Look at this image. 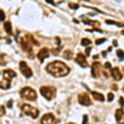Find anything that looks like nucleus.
Returning a JSON list of instances; mask_svg holds the SVG:
<instances>
[{
  "label": "nucleus",
  "instance_id": "f257e3e1",
  "mask_svg": "<svg viewBox=\"0 0 124 124\" xmlns=\"http://www.w3.org/2000/svg\"><path fill=\"white\" fill-rule=\"evenodd\" d=\"M46 71L49 73H51L56 78H62L65 77L69 73V67L65 63L61 61H53L51 63H49L46 65Z\"/></svg>",
  "mask_w": 124,
  "mask_h": 124
},
{
  "label": "nucleus",
  "instance_id": "f03ea898",
  "mask_svg": "<svg viewBox=\"0 0 124 124\" xmlns=\"http://www.w3.org/2000/svg\"><path fill=\"white\" fill-rule=\"evenodd\" d=\"M21 44V46L23 49V51H25L29 54V57L30 58H33L32 56V48H33V45H36L38 46L39 44L34 39V37L31 35V34H25V35H23L20 37V39H19Z\"/></svg>",
  "mask_w": 124,
  "mask_h": 124
},
{
  "label": "nucleus",
  "instance_id": "7ed1b4c3",
  "mask_svg": "<svg viewBox=\"0 0 124 124\" xmlns=\"http://www.w3.org/2000/svg\"><path fill=\"white\" fill-rule=\"evenodd\" d=\"M17 77V72L13 69H3L0 71V88L1 89H8L10 87V83L13 78Z\"/></svg>",
  "mask_w": 124,
  "mask_h": 124
},
{
  "label": "nucleus",
  "instance_id": "20e7f679",
  "mask_svg": "<svg viewBox=\"0 0 124 124\" xmlns=\"http://www.w3.org/2000/svg\"><path fill=\"white\" fill-rule=\"evenodd\" d=\"M39 91H40V94L46 100H52L56 96V88L53 86H42L40 87Z\"/></svg>",
  "mask_w": 124,
  "mask_h": 124
},
{
  "label": "nucleus",
  "instance_id": "39448f33",
  "mask_svg": "<svg viewBox=\"0 0 124 124\" xmlns=\"http://www.w3.org/2000/svg\"><path fill=\"white\" fill-rule=\"evenodd\" d=\"M20 95L22 98L27 99V100H30V101H33L37 98V95H36V92L31 89L30 87H24L20 91Z\"/></svg>",
  "mask_w": 124,
  "mask_h": 124
},
{
  "label": "nucleus",
  "instance_id": "423d86ee",
  "mask_svg": "<svg viewBox=\"0 0 124 124\" xmlns=\"http://www.w3.org/2000/svg\"><path fill=\"white\" fill-rule=\"evenodd\" d=\"M21 108H22V112L25 115H28V116H30V117H32L33 119L37 118L38 115H39V112H38L37 108L31 107V106H29V104H23V106L21 107Z\"/></svg>",
  "mask_w": 124,
  "mask_h": 124
},
{
  "label": "nucleus",
  "instance_id": "0eeeda50",
  "mask_svg": "<svg viewBox=\"0 0 124 124\" xmlns=\"http://www.w3.org/2000/svg\"><path fill=\"white\" fill-rule=\"evenodd\" d=\"M20 70L22 72V75L25 78H27V79L32 77V70H31V68L28 66V64H27L25 61L20 62Z\"/></svg>",
  "mask_w": 124,
  "mask_h": 124
},
{
  "label": "nucleus",
  "instance_id": "6e6552de",
  "mask_svg": "<svg viewBox=\"0 0 124 124\" xmlns=\"http://www.w3.org/2000/svg\"><path fill=\"white\" fill-rule=\"evenodd\" d=\"M57 123H58V120L55 118V116L51 113L44 115L41 118V121H40V124H57Z\"/></svg>",
  "mask_w": 124,
  "mask_h": 124
},
{
  "label": "nucleus",
  "instance_id": "1a4fd4ad",
  "mask_svg": "<svg viewBox=\"0 0 124 124\" xmlns=\"http://www.w3.org/2000/svg\"><path fill=\"white\" fill-rule=\"evenodd\" d=\"M101 72V64L98 61L93 62L92 67H91V75L93 78H98Z\"/></svg>",
  "mask_w": 124,
  "mask_h": 124
},
{
  "label": "nucleus",
  "instance_id": "9d476101",
  "mask_svg": "<svg viewBox=\"0 0 124 124\" xmlns=\"http://www.w3.org/2000/svg\"><path fill=\"white\" fill-rule=\"evenodd\" d=\"M79 102L83 106H90L91 104V99H90V96H89L87 93H81L79 95Z\"/></svg>",
  "mask_w": 124,
  "mask_h": 124
},
{
  "label": "nucleus",
  "instance_id": "9b49d317",
  "mask_svg": "<svg viewBox=\"0 0 124 124\" xmlns=\"http://www.w3.org/2000/svg\"><path fill=\"white\" fill-rule=\"evenodd\" d=\"M76 62L80 65V66H82V67H84V68L88 67V62H87V60H86V57H85L82 53H79V54L77 55V57H76Z\"/></svg>",
  "mask_w": 124,
  "mask_h": 124
},
{
  "label": "nucleus",
  "instance_id": "f8f14e48",
  "mask_svg": "<svg viewBox=\"0 0 124 124\" xmlns=\"http://www.w3.org/2000/svg\"><path fill=\"white\" fill-rule=\"evenodd\" d=\"M50 57V51L48 48H42L41 50H39L37 53V58L39 59L40 62H44V60L46 58Z\"/></svg>",
  "mask_w": 124,
  "mask_h": 124
},
{
  "label": "nucleus",
  "instance_id": "ddd939ff",
  "mask_svg": "<svg viewBox=\"0 0 124 124\" xmlns=\"http://www.w3.org/2000/svg\"><path fill=\"white\" fill-rule=\"evenodd\" d=\"M111 76L113 77L116 81H120V80L122 79V73H121V71H120V69H119L118 67L112 68V70H111Z\"/></svg>",
  "mask_w": 124,
  "mask_h": 124
},
{
  "label": "nucleus",
  "instance_id": "4468645a",
  "mask_svg": "<svg viewBox=\"0 0 124 124\" xmlns=\"http://www.w3.org/2000/svg\"><path fill=\"white\" fill-rule=\"evenodd\" d=\"M115 116H116V120L117 122L120 123V124H123V110L122 108H119V110H116V113H115Z\"/></svg>",
  "mask_w": 124,
  "mask_h": 124
},
{
  "label": "nucleus",
  "instance_id": "2eb2a0df",
  "mask_svg": "<svg viewBox=\"0 0 124 124\" xmlns=\"http://www.w3.org/2000/svg\"><path fill=\"white\" fill-rule=\"evenodd\" d=\"M83 22L85 23V24H88V25L93 26V27H94L93 29H99L100 24H99V22H97V21H92V20H88V19L83 18Z\"/></svg>",
  "mask_w": 124,
  "mask_h": 124
},
{
  "label": "nucleus",
  "instance_id": "dca6fc26",
  "mask_svg": "<svg viewBox=\"0 0 124 124\" xmlns=\"http://www.w3.org/2000/svg\"><path fill=\"white\" fill-rule=\"evenodd\" d=\"M90 92H91V95L93 96L94 99L98 100V101H103L104 100V97H103V95L101 94V93H98L96 91H90Z\"/></svg>",
  "mask_w": 124,
  "mask_h": 124
},
{
  "label": "nucleus",
  "instance_id": "f3484780",
  "mask_svg": "<svg viewBox=\"0 0 124 124\" xmlns=\"http://www.w3.org/2000/svg\"><path fill=\"white\" fill-rule=\"evenodd\" d=\"M4 29L6 31V33H8L9 35L13 34V30H11V24H10V22H5L4 23Z\"/></svg>",
  "mask_w": 124,
  "mask_h": 124
},
{
  "label": "nucleus",
  "instance_id": "a211bd4d",
  "mask_svg": "<svg viewBox=\"0 0 124 124\" xmlns=\"http://www.w3.org/2000/svg\"><path fill=\"white\" fill-rule=\"evenodd\" d=\"M63 58H65L66 60H70L72 58V52L70 50H66V51L63 52Z\"/></svg>",
  "mask_w": 124,
  "mask_h": 124
},
{
  "label": "nucleus",
  "instance_id": "6ab92c4d",
  "mask_svg": "<svg viewBox=\"0 0 124 124\" xmlns=\"http://www.w3.org/2000/svg\"><path fill=\"white\" fill-rule=\"evenodd\" d=\"M106 23H107V24H110V25H116L118 27H123L122 23H118V22H115V21H112V20H107Z\"/></svg>",
  "mask_w": 124,
  "mask_h": 124
},
{
  "label": "nucleus",
  "instance_id": "aec40b11",
  "mask_svg": "<svg viewBox=\"0 0 124 124\" xmlns=\"http://www.w3.org/2000/svg\"><path fill=\"white\" fill-rule=\"evenodd\" d=\"M117 56H118L120 61H123V59H124V53H123L122 50H118V51H117Z\"/></svg>",
  "mask_w": 124,
  "mask_h": 124
},
{
  "label": "nucleus",
  "instance_id": "412c9836",
  "mask_svg": "<svg viewBox=\"0 0 124 124\" xmlns=\"http://www.w3.org/2000/svg\"><path fill=\"white\" fill-rule=\"evenodd\" d=\"M81 44H82V46H89V45H91V40L88 39V38H83L81 40Z\"/></svg>",
  "mask_w": 124,
  "mask_h": 124
},
{
  "label": "nucleus",
  "instance_id": "4be33fe9",
  "mask_svg": "<svg viewBox=\"0 0 124 124\" xmlns=\"http://www.w3.org/2000/svg\"><path fill=\"white\" fill-rule=\"evenodd\" d=\"M5 55L4 54H0V65H5L6 64V60L4 59Z\"/></svg>",
  "mask_w": 124,
  "mask_h": 124
},
{
  "label": "nucleus",
  "instance_id": "5701e85b",
  "mask_svg": "<svg viewBox=\"0 0 124 124\" xmlns=\"http://www.w3.org/2000/svg\"><path fill=\"white\" fill-rule=\"evenodd\" d=\"M68 6H69V8H71V9H78L79 8V4H78V3H72V2H70L68 4Z\"/></svg>",
  "mask_w": 124,
  "mask_h": 124
},
{
  "label": "nucleus",
  "instance_id": "b1692460",
  "mask_svg": "<svg viewBox=\"0 0 124 124\" xmlns=\"http://www.w3.org/2000/svg\"><path fill=\"white\" fill-rule=\"evenodd\" d=\"M107 39H106V38H100V39H96V41H95V44L96 45H97V46H99V45H101L102 44V42H104V41H106Z\"/></svg>",
  "mask_w": 124,
  "mask_h": 124
},
{
  "label": "nucleus",
  "instance_id": "393cba45",
  "mask_svg": "<svg viewBox=\"0 0 124 124\" xmlns=\"http://www.w3.org/2000/svg\"><path fill=\"white\" fill-rule=\"evenodd\" d=\"M113 99H114V94L113 93H108V101H113Z\"/></svg>",
  "mask_w": 124,
  "mask_h": 124
},
{
  "label": "nucleus",
  "instance_id": "a878e982",
  "mask_svg": "<svg viewBox=\"0 0 124 124\" xmlns=\"http://www.w3.org/2000/svg\"><path fill=\"white\" fill-rule=\"evenodd\" d=\"M5 20V15L2 10H0V21H4Z\"/></svg>",
  "mask_w": 124,
  "mask_h": 124
},
{
  "label": "nucleus",
  "instance_id": "bb28decb",
  "mask_svg": "<svg viewBox=\"0 0 124 124\" xmlns=\"http://www.w3.org/2000/svg\"><path fill=\"white\" fill-rule=\"evenodd\" d=\"M82 124H89L88 123V116L87 115H84L83 116V123Z\"/></svg>",
  "mask_w": 124,
  "mask_h": 124
},
{
  "label": "nucleus",
  "instance_id": "cd10ccee",
  "mask_svg": "<svg viewBox=\"0 0 124 124\" xmlns=\"http://www.w3.org/2000/svg\"><path fill=\"white\" fill-rule=\"evenodd\" d=\"M4 114H5V110H4V107L0 106V117H1V116H3Z\"/></svg>",
  "mask_w": 124,
  "mask_h": 124
},
{
  "label": "nucleus",
  "instance_id": "c85d7f7f",
  "mask_svg": "<svg viewBox=\"0 0 124 124\" xmlns=\"http://www.w3.org/2000/svg\"><path fill=\"white\" fill-rule=\"evenodd\" d=\"M6 106H7V108H13V100H9V101H7V103H6Z\"/></svg>",
  "mask_w": 124,
  "mask_h": 124
},
{
  "label": "nucleus",
  "instance_id": "c756f323",
  "mask_svg": "<svg viewBox=\"0 0 124 124\" xmlns=\"http://www.w3.org/2000/svg\"><path fill=\"white\" fill-rule=\"evenodd\" d=\"M91 49H92L91 46H89V48H87V49H86V55H87V56L90 55V51H91Z\"/></svg>",
  "mask_w": 124,
  "mask_h": 124
},
{
  "label": "nucleus",
  "instance_id": "7c9ffc66",
  "mask_svg": "<svg viewBox=\"0 0 124 124\" xmlns=\"http://www.w3.org/2000/svg\"><path fill=\"white\" fill-rule=\"evenodd\" d=\"M104 67H106V68H111V63H110V62H107V63L104 64Z\"/></svg>",
  "mask_w": 124,
  "mask_h": 124
},
{
  "label": "nucleus",
  "instance_id": "2f4dec72",
  "mask_svg": "<svg viewBox=\"0 0 124 124\" xmlns=\"http://www.w3.org/2000/svg\"><path fill=\"white\" fill-rule=\"evenodd\" d=\"M112 88H113V90H118V87L116 86V85H113V86H112Z\"/></svg>",
  "mask_w": 124,
  "mask_h": 124
},
{
  "label": "nucleus",
  "instance_id": "473e14b6",
  "mask_svg": "<svg viewBox=\"0 0 124 124\" xmlns=\"http://www.w3.org/2000/svg\"><path fill=\"white\" fill-rule=\"evenodd\" d=\"M120 104H121V107L123 106V98L122 97H120Z\"/></svg>",
  "mask_w": 124,
  "mask_h": 124
},
{
  "label": "nucleus",
  "instance_id": "72a5a7b5",
  "mask_svg": "<svg viewBox=\"0 0 124 124\" xmlns=\"http://www.w3.org/2000/svg\"><path fill=\"white\" fill-rule=\"evenodd\" d=\"M102 56H103V57H106V56H107V52H106V51H103V52H102Z\"/></svg>",
  "mask_w": 124,
  "mask_h": 124
},
{
  "label": "nucleus",
  "instance_id": "f704fd0d",
  "mask_svg": "<svg viewBox=\"0 0 124 124\" xmlns=\"http://www.w3.org/2000/svg\"><path fill=\"white\" fill-rule=\"evenodd\" d=\"M113 44H114V46H117V45H118V42L116 41V40H114V41H113Z\"/></svg>",
  "mask_w": 124,
  "mask_h": 124
},
{
  "label": "nucleus",
  "instance_id": "c9c22d12",
  "mask_svg": "<svg viewBox=\"0 0 124 124\" xmlns=\"http://www.w3.org/2000/svg\"><path fill=\"white\" fill-rule=\"evenodd\" d=\"M66 124H76V123H71V122H70V123H66Z\"/></svg>",
  "mask_w": 124,
  "mask_h": 124
}]
</instances>
